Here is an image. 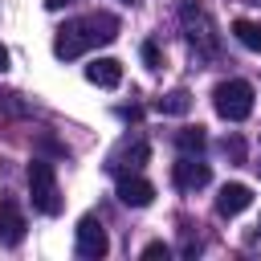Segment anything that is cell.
Wrapping results in <instances>:
<instances>
[{
	"label": "cell",
	"instance_id": "obj_1",
	"mask_svg": "<svg viewBox=\"0 0 261 261\" xmlns=\"http://www.w3.org/2000/svg\"><path fill=\"white\" fill-rule=\"evenodd\" d=\"M118 37V20L110 12H90L82 20H69L65 29H57V41H53V53L57 57H77L86 53L90 45H110Z\"/></svg>",
	"mask_w": 261,
	"mask_h": 261
},
{
	"label": "cell",
	"instance_id": "obj_2",
	"mask_svg": "<svg viewBox=\"0 0 261 261\" xmlns=\"http://www.w3.org/2000/svg\"><path fill=\"white\" fill-rule=\"evenodd\" d=\"M29 196H33V208L37 212H45V216H57L61 212V188H57L53 163H45V159H33L29 163Z\"/></svg>",
	"mask_w": 261,
	"mask_h": 261
},
{
	"label": "cell",
	"instance_id": "obj_3",
	"mask_svg": "<svg viewBox=\"0 0 261 261\" xmlns=\"http://www.w3.org/2000/svg\"><path fill=\"white\" fill-rule=\"evenodd\" d=\"M212 106H216L220 118L241 122V118L253 114V86L241 82V77H228V82H220V86L212 90Z\"/></svg>",
	"mask_w": 261,
	"mask_h": 261
},
{
	"label": "cell",
	"instance_id": "obj_4",
	"mask_svg": "<svg viewBox=\"0 0 261 261\" xmlns=\"http://www.w3.org/2000/svg\"><path fill=\"white\" fill-rule=\"evenodd\" d=\"M73 232H77V257H86V261H98V257H106L110 241H106V228H102L94 216H82Z\"/></svg>",
	"mask_w": 261,
	"mask_h": 261
},
{
	"label": "cell",
	"instance_id": "obj_5",
	"mask_svg": "<svg viewBox=\"0 0 261 261\" xmlns=\"http://www.w3.org/2000/svg\"><path fill=\"white\" fill-rule=\"evenodd\" d=\"M171 179H175L179 192H196V188H204V184L212 179V171H208V163H200L196 155H179V163H171Z\"/></svg>",
	"mask_w": 261,
	"mask_h": 261
},
{
	"label": "cell",
	"instance_id": "obj_6",
	"mask_svg": "<svg viewBox=\"0 0 261 261\" xmlns=\"http://www.w3.org/2000/svg\"><path fill=\"white\" fill-rule=\"evenodd\" d=\"M0 241L8 249H16L24 241V212L16 200H0Z\"/></svg>",
	"mask_w": 261,
	"mask_h": 261
},
{
	"label": "cell",
	"instance_id": "obj_7",
	"mask_svg": "<svg viewBox=\"0 0 261 261\" xmlns=\"http://www.w3.org/2000/svg\"><path fill=\"white\" fill-rule=\"evenodd\" d=\"M118 200L126 208H147L155 200V188L143 179V175H118Z\"/></svg>",
	"mask_w": 261,
	"mask_h": 261
},
{
	"label": "cell",
	"instance_id": "obj_8",
	"mask_svg": "<svg viewBox=\"0 0 261 261\" xmlns=\"http://www.w3.org/2000/svg\"><path fill=\"white\" fill-rule=\"evenodd\" d=\"M249 204H253V192H249L245 184H224L220 196H216V212H220V216H241Z\"/></svg>",
	"mask_w": 261,
	"mask_h": 261
},
{
	"label": "cell",
	"instance_id": "obj_9",
	"mask_svg": "<svg viewBox=\"0 0 261 261\" xmlns=\"http://www.w3.org/2000/svg\"><path fill=\"white\" fill-rule=\"evenodd\" d=\"M86 77H90L94 86H102V90H114V86L122 82V65H118L114 57H98V61L86 65Z\"/></svg>",
	"mask_w": 261,
	"mask_h": 261
},
{
	"label": "cell",
	"instance_id": "obj_10",
	"mask_svg": "<svg viewBox=\"0 0 261 261\" xmlns=\"http://www.w3.org/2000/svg\"><path fill=\"white\" fill-rule=\"evenodd\" d=\"M232 37L245 45V49H253V53H261V20H249V16H241V20H232Z\"/></svg>",
	"mask_w": 261,
	"mask_h": 261
},
{
	"label": "cell",
	"instance_id": "obj_11",
	"mask_svg": "<svg viewBox=\"0 0 261 261\" xmlns=\"http://www.w3.org/2000/svg\"><path fill=\"white\" fill-rule=\"evenodd\" d=\"M155 110H159V114H188V110H192V94H188V90H171V94H163V98L155 102Z\"/></svg>",
	"mask_w": 261,
	"mask_h": 261
},
{
	"label": "cell",
	"instance_id": "obj_12",
	"mask_svg": "<svg viewBox=\"0 0 261 261\" xmlns=\"http://www.w3.org/2000/svg\"><path fill=\"white\" fill-rule=\"evenodd\" d=\"M204 143H208L204 126H184V130L175 135V147H179L184 155H196V151H204Z\"/></svg>",
	"mask_w": 261,
	"mask_h": 261
},
{
	"label": "cell",
	"instance_id": "obj_13",
	"mask_svg": "<svg viewBox=\"0 0 261 261\" xmlns=\"http://www.w3.org/2000/svg\"><path fill=\"white\" fill-rule=\"evenodd\" d=\"M147 155H151V147H147V139H135V143H122V151H118V159H126L130 167H143V163H147Z\"/></svg>",
	"mask_w": 261,
	"mask_h": 261
},
{
	"label": "cell",
	"instance_id": "obj_14",
	"mask_svg": "<svg viewBox=\"0 0 261 261\" xmlns=\"http://www.w3.org/2000/svg\"><path fill=\"white\" fill-rule=\"evenodd\" d=\"M143 61H147V69H159V65H163V57H159V45H155V41H143Z\"/></svg>",
	"mask_w": 261,
	"mask_h": 261
},
{
	"label": "cell",
	"instance_id": "obj_15",
	"mask_svg": "<svg viewBox=\"0 0 261 261\" xmlns=\"http://www.w3.org/2000/svg\"><path fill=\"white\" fill-rule=\"evenodd\" d=\"M224 155L241 163V159H245V143H241V139H224Z\"/></svg>",
	"mask_w": 261,
	"mask_h": 261
},
{
	"label": "cell",
	"instance_id": "obj_16",
	"mask_svg": "<svg viewBox=\"0 0 261 261\" xmlns=\"http://www.w3.org/2000/svg\"><path fill=\"white\" fill-rule=\"evenodd\" d=\"M167 253H171V249H167L163 241H151V245L143 249V257H147V261H155V257H163V261H167Z\"/></svg>",
	"mask_w": 261,
	"mask_h": 261
},
{
	"label": "cell",
	"instance_id": "obj_17",
	"mask_svg": "<svg viewBox=\"0 0 261 261\" xmlns=\"http://www.w3.org/2000/svg\"><path fill=\"white\" fill-rule=\"evenodd\" d=\"M65 4H73V0H45V8H65Z\"/></svg>",
	"mask_w": 261,
	"mask_h": 261
},
{
	"label": "cell",
	"instance_id": "obj_18",
	"mask_svg": "<svg viewBox=\"0 0 261 261\" xmlns=\"http://www.w3.org/2000/svg\"><path fill=\"white\" fill-rule=\"evenodd\" d=\"M4 69H8V49L0 45V73H4Z\"/></svg>",
	"mask_w": 261,
	"mask_h": 261
},
{
	"label": "cell",
	"instance_id": "obj_19",
	"mask_svg": "<svg viewBox=\"0 0 261 261\" xmlns=\"http://www.w3.org/2000/svg\"><path fill=\"white\" fill-rule=\"evenodd\" d=\"M122 4H139V0H122Z\"/></svg>",
	"mask_w": 261,
	"mask_h": 261
},
{
	"label": "cell",
	"instance_id": "obj_20",
	"mask_svg": "<svg viewBox=\"0 0 261 261\" xmlns=\"http://www.w3.org/2000/svg\"><path fill=\"white\" fill-rule=\"evenodd\" d=\"M249 4H261V0H249Z\"/></svg>",
	"mask_w": 261,
	"mask_h": 261
},
{
	"label": "cell",
	"instance_id": "obj_21",
	"mask_svg": "<svg viewBox=\"0 0 261 261\" xmlns=\"http://www.w3.org/2000/svg\"><path fill=\"white\" fill-rule=\"evenodd\" d=\"M257 171H261V163H257Z\"/></svg>",
	"mask_w": 261,
	"mask_h": 261
},
{
	"label": "cell",
	"instance_id": "obj_22",
	"mask_svg": "<svg viewBox=\"0 0 261 261\" xmlns=\"http://www.w3.org/2000/svg\"><path fill=\"white\" fill-rule=\"evenodd\" d=\"M257 228H261V224H257Z\"/></svg>",
	"mask_w": 261,
	"mask_h": 261
}]
</instances>
